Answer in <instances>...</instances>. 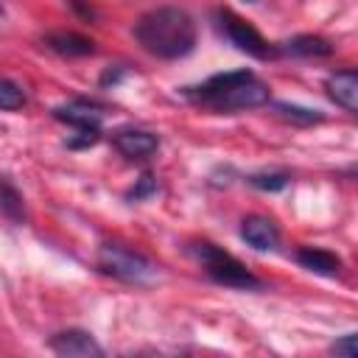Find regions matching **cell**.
Segmentation results:
<instances>
[{"instance_id":"8992f818","label":"cell","mask_w":358,"mask_h":358,"mask_svg":"<svg viewBox=\"0 0 358 358\" xmlns=\"http://www.w3.org/2000/svg\"><path fill=\"white\" fill-rule=\"evenodd\" d=\"M48 344L56 355H64V358H101L103 355L101 344L87 330H62Z\"/></svg>"},{"instance_id":"ac0fdd59","label":"cell","mask_w":358,"mask_h":358,"mask_svg":"<svg viewBox=\"0 0 358 358\" xmlns=\"http://www.w3.org/2000/svg\"><path fill=\"white\" fill-rule=\"evenodd\" d=\"M330 352H333V355H341V358H355V355H358L355 333H344L338 341H333V344H330Z\"/></svg>"},{"instance_id":"8fae6325","label":"cell","mask_w":358,"mask_h":358,"mask_svg":"<svg viewBox=\"0 0 358 358\" xmlns=\"http://www.w3.org/2000/svg\"><path fill=\"white\" fill-rule=\"evenodd\" d=\"M296 260L302 268L308 271H316V274H324V277H336L338 268H341V260L327 252V249H316V246H302L296 249Z\"/></svg>"},{"instance_id":"9c48e42d","label":"cell","mask_w":358,"mask_h":358,"mask_svg":"<svg viewBox=\"0 0 358 358\" xmlns=\"http://www.w3.org/2000/svg\"><path fill=\"white\" fill-rule=\"evenodd\" d=\"M241 238H243L252 249L268 252V249L277 246L280 229H277V224H274L271 218H266V215H249V218H243V224H241Z\"/></svg>"},{"instance_id":"277c9868","label":"cell","mask_w":358,"mask_h":358,"mask_svg":"<svg viewBox=\"0 0 358 358\" xmlns=\"http://www.w3.org/2000/svg\"><path fill=\"white\" fill-rule=\"evenodd\" d=\"M98 268L123 282H148L157 274V268L148 257H143L140 252H134L123 243H103L98 249Z\"/></svg>"},{"instance_id":"5bb4252c","label":"cell","mask_w":358,"mask_h":358,"mask_svg":"<svg viewBox=\"0 0 358 358\" xmlns=\"http://www.w3.org/2000/svg\"><path fill=\"white\" fill-rule=\"evenodd\" d=\"M0 210H3L11 221H22V218H25L22 196H20V190H17L6 176H0Z\"/></svg>"},{"instance_id":"ba28073f","label":"cell","mask_w":358,"mask_h":358,"mask_svg":"<svg viewBox=\"0 0 358 358\" xmlns=\"http://www.w3.org/2000/svg\"><path fill=\"white\" fill-rule=\"evenodd\" d=\"M112 143H115V148H117L126 159H148V157L159 148L157 134L143 131V129H120Z\"/></svg>"},{"instance_id":"7c38bea8","label":"cell","mask_w":358,"mask_h":358,"mask_svg":"<svg viewBox=\"0 0 358 358\" xmlns=\"http://www.w3.org/2000/svg\"><path fill=\"white\" fill-rule=\"evenodd\" d=\"M45 45L50 50H56L59 56H90L95 50L92 39L78 36V34H64V31L62 34H48L45 36Z\"/></svg>"},{"instance_id":"6da1fadb","label":"cell","mask_w":358,"mask_h":358,"mask_svg":"<svg viewBox=\"0 0 358 358\" xmlns=\"http://www.w3.org/2000/svg\"><path fill=\"white\" fill-rule=\"evenodd\" d=\"M134 36L143 50L157 59H182L196 48V22L187 11L162 6L137 20Z\"/></svg>"},{"instance_id":"30bf717a","label":"cell","mask_w":358,"mask_h":358,"mask_svg":"<svg viewBox=\"0 0 358 358\" xmlns=\"http://www.w3.org/2000/svg\"><path fill=\"white\" fill-rule=\"evenodd\" d=\"M327 95L336 101L344 112H358V73L355 70H338L327 78Z\"/></svg>"},{"instance_id":"7a4b0ae2","label":"cell","mask_w":358,"mask_h":358,"mask_svg":"<svg viewBox=\"0 0 358 358\" xmlns=\"http://www.w3.org/2000/svg\"><path fill=\"white\" fill-rule=\"evenodd\" d=\"M185 95L215 112H241L268 103V84H263L252 70H229L210 76L199 87H187Z\"/></svg>"},{"instance_id":"e0dca14e","label":"cell","mask_w":358,"mask_h":358,"mask_svg":"<svg viewBox=\"0 0 358 358\" xmlns=\"http://www.w3.org/2000/svg\"><path fill=\"white\" fill-rule=\"evenodd\" d=\"M249 185H252V187H260V190H282V187L288 185V173H282V171L252 173V176H249Z\"/></svg>"},{"instance_id":"5b68a950","label":"cell","mask_w":358,"mask_h":358,"mask_svg":"<svg viewBox=\"0 0 358 358\" xmlns=\"http://www.w3.org/2000/svg\"><path fill=\"white\" fill-rule=\"evenodd\" d=\"M218 25H221V31H224V36L238 48V50H243V53H249V56H255V59H268V56H274V48L249 25V22H243L238 14H232V11H218Z\"/></svg>"},{"instance_id":"ffe728a7","label":"cell","mask_w":358,"mask_h":358,"mask_svg":"<svg viewBox=\"0 0 358 358\" xmlns=\"http://www.w3.org/2000/svg\"><path fill=\"white\" fill-rule=\"evenodd\" d=\"M0 14H3V8H0Z\"/></svg>"},{"instance_id":"3957f363","label":"cell","mask_w":358,"mask_h":358,"mask_svg":"<svg viewBox=\"0 0 358 358\" xmlns=\"http://www.w3.org/2000/svg\"><path fill=\"white\" fill-rule=\"evenodd\" d=\"M193 257L201 263V268L210 274V280H215L218 285L227 288H257L260 280L229 252L218 249L215 243H193Z\"/></svg>"},{"instance_id":"52a82bcc","label":"cell","mask_w":358,"mask_h":358,"mask_svg":"<svg viewBox=\"0 0 358 358\" xmlns=\"http://www.w3.org/2000/svg\"><path fill=\"white\" fill-rule=\"evenodd\" d=\"M53 117L62 120V123H67V126H73L76 131H98L101 129V120H103V112L95 103L76 98V101H67V103L56 106L53 109Z\"/></svg>"},{"instance_id":"2e32d148","label":"cell","mask_w":358,"mask_h":358,"mask_svg":"<svg viewBox=\"0 0 358 358\" xmlns=\"http://www.w3.org/2000/svg\"><path fill=\"white\" fill-rule=\"evenodd\" d=\"M22 103H25V92L20 90V84L0 78V109L14 112V109H22Z\"/></svg>"},{"instance_id":"d6986e66","label":"cell","mask_w":358,"mask_h":358,"mask_svg":"<svg viewBox=\"0 0 358 358\" xmlns=\"http://www.w3.org/2000/svg\"><path fill=\"white\" fill-rule=\"evenodd\" d=\"M157 190V179L151 176V173H143L140 179H137V185L129 190V199H145V196H151Z\"/></svg>"},{"instance_id":"9a60e30c","label":"cell","mask_w":358,"mask_h":358,"mask_svg":"<svg viewBox=\"0 0 358 358\" xmlns=\"http://www.w3.org/2000/svg\"><path fill=\"white\" fill-rule=\"evenodd\" d=\"M274 115L282 117V120L299 123V126H310V123L322 120V115L316 109H305V106H296V103H274Z\"/></svg>"},{"instance_id":"4fadbf2b","label":"cell","mask_w":358,"mask_h":358,"mask_svg":"<svg viewBox=\"0 0 358 358\" xmlns=\"http://www.w3.org/2000/svg\"><path fill=\"white\" fill-rule=\"evenodd\" d=\"M277 50L291 53V56H330L333 53V45L327 39H322V36L302 34V36H294V39L282 42Z\"/></svg>"}]
</instances>
